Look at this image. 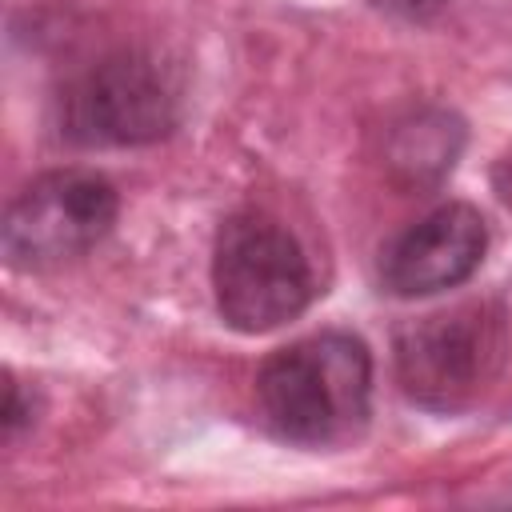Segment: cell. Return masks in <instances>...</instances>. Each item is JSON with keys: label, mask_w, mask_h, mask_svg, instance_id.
I'll use <instances>...</instances> for the list:
<instances>
[{"label": "cell", "mask_w": 512, "mask_h": 512, "mask_svg": "<svg viewBox=\"0 0 512 512\" xmlns=\"http://www.w3.org/2000/svg\"><path fill=\"white\" fill-rule=\"evenodd\" d=\"M504 352V312L492 304H456L396 332V380L420 408L460 412L500 376Z\"/></svg>", "instance_id": "obj_3"}, {"label": "cell", "mask_w": 512, "mask_h": 512, "mask_svg": "<svg viewBox=\"0 0 512 512\" xmlns=\"http://www.w3.org/2000/svg\"><path fill=\"white\" fill-rule=\"evenodd\" d=\"M212 292L228 328L272 332L312 300V268L300 240L268 212H232L212 248Z\"/></svg>", "instance_id": "obj_2"}, {"label": "cell", "mask_w": 512, "mask_h": 512, "mask_svg": "<svg viewBox=\"0 0 512 512\" xmlns=\"http://www.w3.org/2000/svg\"><path fill=\"white\" fill-rule=\"evenodd\" d=\"M372 8L388 12V16H404V20H424L432 12H440L448 0H368Z\"/></svg>", "instance_id": "obj_8"}, {"label": "cell", "mask_w": 512, "mask_h": 512, "mask_svg": "<svg viewBox=\"0 0 512 512\" xmlns=\"http://www.w3.org/2000/svg\"><path fill=\"white\" fill-rule=\"evenodd\" d=\"M496 192L512 204V156H504V160H500V168H496Z\"/></svg>", "instance_id": "obj_10"}, {"label": "cell", "mask_w": 512, "mask_h": 512, "mask_svg": "<svg viewBox=\"0 0 512 512\" xmlns=\"http://www.w3.org/2000/svg\"><path fill=\"white\" fill-rule=\"evenodd\" d=\"M256 404L272 436L300 448H336L368 424L372 356L352 332L304 336L264 360Z\"/></svg>", "instance_id": "obj_1"}, {"label": "cell", "mask_w": 512, "mask_h": 512, "mask_svg": "<svg viewBox=\"0 0 512 512\" xmlns=\"http://www.w3.org/2000/svg\"><path fill=\"white\" fill-rule=\"evenodd\" d=\"M488 252V224L472 204H440L380 252V284L392 296H436L464 284Z\"/></svg>", "instance_id": "obj_6"}, {"label": "cell", "mask_w": 512, "mask_h": 512, "mask_svg": "<svg viewBox=\"0 0 512 512\" xmlns=\"http://www.w3.org/2000/svg\"><path fill=\"white\" fill-rule=\"evenodd\" d=\"M460 148H464V128L452 112L416 108L392 124L384 160L404 188H424V184H436L444 172H452Z\"/></svg>", "instance_id": "obj_7"}, {"label": "cell", "mask_w": 512, "mask_h": 512, "mask_svg": "<svg viewBox=\"0 0 512 512\" xmlns=\"http://www.w3.org/2000/svg\"><path fill=\"white\" fill-rule=\"evenodd\" d=\"M180 120L172 72L136 48L88 64L60 96V132L84 148H136L164 140Z\"/></svg>", "instance_id": "obj_4"}, {"label": "cell", "mask_w": 512, "mask_h": 512, "mask_svg": "<svg viewBox=\"0 0 512 512\" xmlns=\"http://www.w3.org/2000/svg\"><path fill=\"white\" fill-rule=\"evenodd\" d=\"M20 424H24V408H20V388H16L12 380H8V404H4V436L12 440Z\"/></svg>", "instance_id": "obj_9"}, {"label": "cell", "mask_w": 512, "mask_h": 512, "mask_svg": "<svg viewBox=\"0 0 512 512\" xmlns=\"http://www.w3.org/2000/svg\"><path fill=\"white\" fill-rule=\"evenodd\" d=\"M120 196L92 168L36 176L4 212L0 244L12 268L48 272L88 256L116 224Z\"/></svg>", "instance_id": "obj_5"}]
</instances>
